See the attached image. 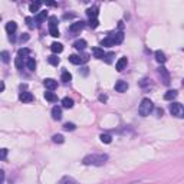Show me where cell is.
<instances>
[{
    "mask_svg": "<svg viewBox=\"0 0 184 184\" xmlns=\"http://www.w3.org/2000/svg\"><path fill=\"white\" fill-rule=\"evenodd\" d=\"M107 160H108L107 154H91V155H87L83 158L82 162L85 165H102V164H105Z\"/></svg>",
    "mask_w": 184,
    "mask_h": 184,
    "instance_id": "cell-1",
    "label": "cell"
},
{
    "mask_svg": "<svg viewBox=\"0 0 184 184\" xmlns=\"http://www.w3.org/2000/svg\"><path fill=\"white\" fill-rule=\"evenodd\" d=\"M152 109H154V104L150 98H144L140 104V108H138V112H140L141 117H147V115H150L152 112Z\"/></svg>",
    "mask_w": 184,
    "mask_h": 184,
    "instance_id": "cell-2",
    "label": "cell"
},
{
    "mask_svg": "<svg viewBox=\"0 0 184 184\" xmlns=\"http://www.w3.org/2000/svg\"><path fill=\"white\" fill-rule=\"evenodd\" d=\"M170 112H171V115L177 117V118H183L184 117L183 105H181L180 102H173L171 105H170Z\"/></svg>",
    "mask_w": 184,
    "mask_h": 184,
    "instance_id": "cell-3",
    "label": "cell"
},
{
    "mask_svg": "<svg viewBox=\"0 0 184 184\" xmlns=\"http://www.w3.org/2000/svg\"><path fill=\"white\" fill-rule=\"evenodd\" d=\"M89 59L88 58V55H83V56H78V55H69V62L70 63H73V65H81L83 62H87Z\"/></svg>",
    "mask_w": 184,
    "mask_h": 184,
    "instance_id": "cell-4",
    "label": "cell"
},
{
    "mask_svg": "<svg viewBox=\"0 0 184 184\" xmlns=\"http://www.w3.org/2000/svg\"><path fill=\"white\" fill-rule=\"evenodd\" d=\"M158 73L161 76V81L164 85H168L170 83V73H168V70L164 68V66H160L158 68Z\"/></svg>",
    "mask_w": 184,
    "mask_h": 184,
    "instance_id": "cell-5",
    "label": "cell"
},
{
    "mask_svg": "<svg viewBox=\"0 0 184 184\" xmlns=\"http://www.w3.org/2000/svg\"><path fill=\"white\" fill-rule=\"evenodd\" d=\"M19 99H20L23 104H26V102H32L35 98H33V95L30 94V92L25 91V92H20V95H19Z\"/></svg>",
    "mask_w": 184,
    "mask_h": 184,
    "instance_id": "cell-6",
    "label": "cell"
},
{
    "mask_svg": "<svg viewBox=\"0 0 184 184\" xmlns=\"http://www.w3.org/2000/svg\"><path fill=\"white\" fill-rule=\"evenodd\" d=\"M85 27V22H82V20H79V22H75V23H72L69 26V30L70 32H81L82 29Z\"/></svg>",
    "mask_w": 184,
    "mask_h": 184,
    "instance_id": "cell-7",
    "label": "cell"
},
{
    "mask_svg": "<svg viewBox=\"0 0 184 184\" xmlns=\"http://www.w3.org/2000/svg\"><path fill=\"white\" fill-rule=\"evenodd\" d=\"M45 87H46V89L48 91H53V89H56L58 88V82L55 81V79H52V78H48V79H45Z\"/></svg>",
    "mask_w": 184,
    "mask_h": 184,
    "instance_id": "cell-8",
    "label": "cell"
},
{
    "mask_svg": "<svg viewBox=\"0 0 184 184\" xmlns=\"http://www.w3.org/2000/svg\"><path fill=\"white\" fill-rule=\"evenodd\" d=\"M109 38L112 39V42H114L115 45H119V43H122V40H124V33L122 32L112 33V35H109Z\"/></svg>",
    "mask_w": 184,
    "mask_h": 184,
    "instance_id": "cell-9",
    "label": "cell"
},
{
    "mask_svg": "<svg viewBox=\"0 0 184 184\" xmlns=\"http://www.w3.org/2000/svg\"><path fill=\"white\" fill-rule=\"evenodd\" d=\"M127 65H128V59L124 56V58H119V60L117 62L115 68H117V70H118V72H122V70L127 68Z\"/></svg>",
    "mask_w": 184,
    "mask_h": 184,
    "instance_id": "cell-10",
    "label": "cell"
},
{
    "mask_svg": "<svg viewBox=\"0 0 184 184\" xmlns=\"http://www.w3.org/2000/svg\"><path fill=\"white\" fill-rule=\"evenodd\" d=\"M128 89V83L125 81H118L115 83V91L117 92H127Z\"/></svg>",
    "mask_w": 184,
    "mask_h": 184,
    "instance_id": "cell-11",
    "label": "cell"
},
{
    "mask_svg": "<svg viewBox=\"0 0 184 184\" xmlns=\"http://www.w3.org/2000/svg\"><path fill=\"white\" fill-rule=\"evenodd\" d=\"M52 118L55 119V121H59L60 118H62V109H60V107H53L52 108Z\"/></svg>",
    "mask_w": 184,
    "mask_h": 184,
    "instance_id": "cell-12",
    "label": "cell"
},
{
    "mask_svg": "<svg viewBox=\"0 0 184 184\" xmlns=\"http://www.w3.org/2000/svg\"><path fill=\"white\" fill-rule=\"evenodd\" d=\"M16 29H17L16 22H9V23H6V32L9 33V36H12V35H15V32H16Z\"/></svg>",
    "mask_w": 184,
    "mask_h": 184,
    "instance_id": "cell-13",
    "label": "cell"
},
{
    "mask_svg": "<svg viewBox=\"0 0 184 184\" xmlns=\"http://www.w3.org/2000/svg\"><path fill=\"white\" fill-rule=\"evenodd\" d=\"M98 13H99V9H98L97 6H92V7H89V9L87 10V15H88L89 19H97Z\"/></svg>",
    "mask_w": 184,
    "mask_h": 184,
    "instance_id": "cell-14",
    "label": "cell"
},
{
    "mask_svg": "<svg viewBox=\"0 0 184 184\" xmlns=\"http://www.w3.org/2000/svg\"><path fill=\"white\" fill-rule=\"evenodd\" d=\"M73 48L78 49V50H83V49L87 48V40L85 39H78L73 42Z\"/></svg>",
    "mask_w": 184,
    "mask_h": 184,
    "instance_id": "cell-15",
    "label": "cell"
},
{
    "mask_svg": "<svg viewBox=\"0 0 184 184\" xmlns=\"http://www.w3.org/2000/svg\"><path fill=\"white\" fill-rule=\"evenodd\" d=\"M50 50H52L53 53H60V52L63 50V46H62V43H59V42H53V43L50 45Z\"/></svg>",
    "mask_w": 184,
    "mask_h": 184,
    "instance_id": "cell-16",
    "label": "cell"
},
{
    "mask_svg": "<svg viewBox=\"0 0 184 184\" xmlns=\"http://www.w3.org/2000/svg\"><path fill=\"white\" fill-rule=\"evenodd\" d=\"M92 53H94V56H95L97 59H104V56H105V52H104V49H101V48H94L92 49Z\"/></svg>",
    "mask_w": 184,
    "mask_h": 184,
    "instance_id": "cell-17",
    "label": "cell"
},
{
    "mask_svg": "<svg viewBox=\"0 0 184 184\" xmlns=\"http://www.w3.org/2000/svg\"><path fill=\"white\" fill-rule=\"evenodd\" d=\"M177 95H179V92L177 91H167L165 92V95H164V99H165V101H173L174 98H177Z\"/></svg>",
    "mask_w": 184,
    "mask_h": 184,
    "instance_id": "cell-18",
    "label": "cell"
},
{
    "mask_svg": "<svg viewBox=\"0 0 184 184\" xmlns=\"http://www.w3.org/2000/svg\"><path fill=\"white\" fill-rule=\"evenodd\" d=\"M45 99L49 101V102H56L58 101V97L52 91H48V92H45Z\"/></svg>",
    "mask_w": 184,
    "mask_h": 184,
    "instance_id": "cell-19",
    "label": "cell"
},
{
    "mask_svg": "<svg viewBox=\"0 0 184 184\" xmlns=\"http://www.w3.org/2000/svg\"><path fill=\"white\" fill-rule=\"evenodd\" d=\"M155 60H157L158 63H164L165 60H167V58H165V55H164V52H161V50H157L155 52Z\"/></svg>",
    "mask_w": 184,
    "mask_h": 184,
    "instance_id": "cell-20",
    "label": "cell"
},
{
    "mask_svg": "<svg viewBox=\"0 0 184 184\" xmlns=\"http://www.w3.org/2000/svg\"><path fill=\"white\" fill-rule=\"evenodd\" d=\"M62 107H63V108H72V107H73V99H72V98H63V99H62Z\"/></svg>",
    "mask_w": 184,
    "mask_h": 184,
    "instance_id": "cell-21",
    "label": "cell"
},
{
    "mask_svg": "<svg viewBox=\"0 0 184 184\" xmlns=\"http://www.w3.org/2000/svg\"><path fill=\"white\" fill-rule=\"evenodd\" d=\"M26 66H27V69H29V70H35V69H36V60H35V58H27Z\"/></svg>",
    "mask_w": 184,
    "mask_h": 184,
    "instance_id": "cell-22",
    "label": "cell"
},
{
    "mask_svg": "<svg viewBox=\"0 0 184 184\" xmlns=\"http://www.w3.org/2000/svg\"><path fill=\"white\" fill-rule=\"evenodd\" d=\"M46 17H48V12H46V10H43V12H40V13H39L38 16L35 17V20L38 22V25H40V23L43 22V20H45V19H46Z\"/></svg>",
    "mask_w": 184,
    "mask_h": 184,
    "instance_id": "cell-23",
    "label": "cell"
},
{
    "mask_svg": "<svg viewBox=\"0 0 184 184\" xmlns=\"http://www.w3.org/2000/svg\"><path fill=\"white\" fill-rule=\"evenodd\" d=\"M0 59L3 60L5 63H9V62H10V53H9L7 50H2V52H0Z\"/></svg>",
    "mask_w": 184,
    "mask_h": 184,
    "instance_id": "cell-24",
    "label": "cell"
},
{
    "mask_svg": "<svg viewBox=\"0 0 184 184\" xmlns=\"http://www.w3.org/2000/svg\"><path fill=\"white\" fill-rule=\"evenodd\" d=\"M60 81L65 82V83L70 82V81H72V73H70V72H68V70H65V72L62 73V76H60Z\"/></svg>",
    "mask_w": 184,
    "mask_h": 184,
    "instance_id": "cell-25",
    "label": "cell"
},
{
    "mask_svg": "<svg viewBox=\"0 0 184 184\" xmlns=\"http://www.w3.org/2000/svg\"><path fill=\"white\" fill-rule=\"evenodd\" d=\"M48 62L50 63V65L58 66V65H59V62H60V60H59V58H58L56 55H50V56L48 58Z\"/></svg>",
    "mask_w": 184,
    "mask_h": 184,
    "instance_id": "cell-26",
    "label": "cell"
},
{
    "mask_svg": "<svg viewBox=\"0 0 184 184\" xmlns=\"http://www.w3.org/2000/svg\"><path fill=\"white\" fill-rule=\"evenodd\" d=\"M40 6H42V2L30 3V5H29V10L32 12V13H35V12H39V9H40Z\"/></svg>",
    "mask_w": 184,
    "mask_h": 184,
    "instance_id": "cell-27",
    "label": "cell"
},
{
    "mask_svg": "<svg viewBox=\"0 0 184 184\" xmlns=\"http://www.w3.org/2000/svg\"><path fill=\"white\" fill-rule=\"evenodd\" d=\"M58 27V17L50 16L49 17V29H56Z\"/></svg>",
    "mask_w": 184,
    "mask_h": 184,
    "instance_id": "cell-28",
    "label": "cell"
},
{
    "mask_svg": "<svg viewBox=\"0 0 184 184\" xmlns=\"http://www.w3.org/2000/svg\"><path fill=\"white\" fill-rule=\"evenodd\" d=\"M52 141H53L55 144H63L65 142V138H63V135H60V134H55L52 137Z\"/></svg>",
    "mask_w": 184,
    "mask_h": 184,
    "instance_id": "cell-29",
    "label": "cell"
},
{
    "mask_svg": "<svg viewBox=\"0 0 184 184\" xmlns=\"http://www.w3.org/2000/svg\"><path fill=\"white\" fill-rule=\"evenodd\" d=\"M29 53H30V50H29V49H27V48H22V49H19L17 56H19V58H22V59H25V58H26Z\"/></svg>",
    "mask_w": 184,
    "mask_h": 184,
    "instance_id": "cell-30",
    "label": "cell"
},
{
    "mask_svg": "<svg viewBox=\"0 0 184 184\" xmlns=\"http://www.w3.org/2000/svg\"><path fill=\"white\" fill-rule=\"evenodd\" d=\"M59 184H76V181L72 177H68V175H65L63 179H60Z\"/></svg>",
    "mask_w": 184,
    "mask_h": 184,
    "instance_id": "cell-31",
    "label": "cell"
},
{
    "mask_svg": "<svg viewBox=\"0 0 184 184\" xmlns=\"http://www.w3.org/2000/svg\"><path fill=\"white\" fill-rule=\"evenodd\" d=\"M99 138H101V141L105 142V144H111V142H112V137L109 135V134H101Z\"/></svg>",
    "mask_w": 184,
    "mask_h": 184,
    "instance_id": "cell-32",
    "label": "cell"
},
{
    "mask_svg": "<svg viewBox=\"0 0 184 184\" xmlns=\"http://www.w3.org/2000/svg\"><path fill=\"white\" fill-rule=\"evenodd\" d=\"M88 25H89L91 29H97L99 22H98V19H89V23H88Z\"/></svg>",
    "mask_w": 184,
    "mask_h": 184,
    "instance_id": "cell-33",
    "label": "cell"
},
{
    "mask_svg": "<svg viewBox=\"0 0 184 184\" xmlns=\"http://www.w3.org/2000/svg\"><path fill=\"white\" fill-rule=\"evenodd\" d=\"M75 128H76V125L72 124V122H66V124L63 125V130L65 131H73Z\"/></svg>",
    "mask_w": 184,
    "mask_h": 184,
    "instance_id": "cell-34",
    "label": "cell"
},
{
    "mask_svg": "<svg viewBox=\"0 0 184 184\" xmlns=\"http://www.w3.org/2000/svg\"><path fill=\"white\" fill-rule=\"evenodd\" d=\"M7 148H0V161H3V160H6V157H7Z\"/></svg>",
    "mask_w": 184,
    "mask_h": 184,
    "instance_id": "cell-35",
    "label": "cell"
},
{
    "mask_svg": "<svg viewBox=\"0 0 184 184\" xmlns=\"http://www.w3.org/2000/svg\"><path fill=\"white\" fill-rule=\"evenodd\" d=\"M15 65H16L17 69H23V59H22V58H19V56H17L16 60H15Z\"/></svg>",
    "mask_w": 184,
    "mask_h": 184,
    "instance_id": "cell-36",
    "label": "cell"
},
{
    "mask_svg": "<svg viewBox=\"0 0 184 184\" xmlns=\"http://www.w3.org/2000/svg\"><path fill=\"white\" fill-rule=\"evenodd\" d=\"M49 33H50V36H53V38H59L60 33H59V29L56 27V29H49Z\"/></svg>",
    "mask_w": 184,
    "mask_h": 184,
    "instance_id": "cell-37",
    "label": "cell"
},
{
    "mask_svg": "<svg viewBox=\"0 0 184 184\" xmlns=\"http://www.w3.org/2000/svg\"><path fill=\"white\" fill-rule=\"evenodd\" d=\"M26 23L29 27H35V25H33V19L32 17H26Z\"/></svg>",
    "mask_w": 184,
    "mask_h": 184,
    "instance_id": "cell-38",
    "label": "cell"
},
{
    "mask_svg": "<svg viewBox=\"0 0 184 184\" xmlns=\"http://www.w3.org/2000/svg\"><path fill=\"white\" fill-rule=\"evenodd\" d=\"M5 183V171L3 170H0V184Z\"/></svg>",
    "mask_w": 184,
    "mask_h": 184,
    "instance_id": "cell-39",
    "label": "cell"
},
{
    "mask_svg": "<svg viewBox=\"0 0 184 184\" xmlns=\"http://www.w3.org/2000/svg\"><path fill=\"white\" fill-rule=\"evenodd\" d=\"M5 88H6L5 82H3V81H0V92H3V91H5Z\"/></svg>",
    "mask_w": 184,
    "mask_h": 184,
    "instance_id": "cell-40",
    "label": "cell"
},
{
    "mask_svg": "<svg viewBox=\"0 0 184 184\" xmlns=\"http://www.w3.org/2000/svg\"><path fill=\"white\" fill-rule=\"evenodd\" d=\"M27 39H29V35H26V33H25V35H23L22 38H20V40H22V42H26Z\"/></svg>",
    "mask_w": 184,
    "mask_h": 184,
    "instance_id": "cell-41",
    "label": "cell"
},
{
    "mask_svg": "<svg viewBox=\"0 0 184 184\" xmlns=\"http://www.w3.org/2000/svg\"><path fill=\"white\" fill-rule=\"evenodd\" d=\"M155 112H157V117H162V114H164V111H162V109H160V108H158Z\"/></svg>",
    "mask_w": 184,
    "mask_h": 184,
    "instance_id": "cell-42",
    "label": "cell"
},
{
    "mask_svg": "<svg viewBox=\"0 0 184 184\" xmlns=\"http://www.w3.org/2000/svg\"><path fill=\"white\" fill-rule=\"evenodd\" d=\"M99 99H101V101H107V97H105V95H101V97H99Z\"/></svg>",
    "mask_w": 184,
    "mask_h": 184,
    "instance_id": "cell-43",
    "label": "cell"
},
{
    "mask_svg": "<svg viewBox=\"0 0 184 184\" xmlns=\"http://www.w3.org/2000/svg\"><path fill=\"white\" fill-rule=\"evenodd\" d=\"M0 20H2V17H0Z\"/></svg>",
    "mask_w": 184,
    "mask_h": 184,
    "instance_id": "cell-44",
    "label": "cell"
}]
</instances>
